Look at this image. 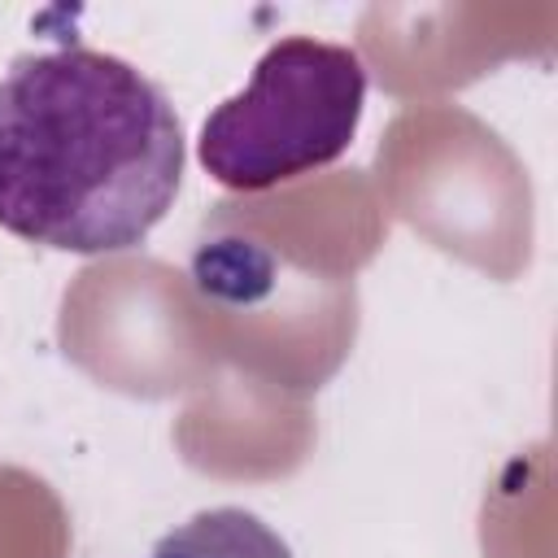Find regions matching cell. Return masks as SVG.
<instances>
[{
  "label": "cell",
  "mask_w": 558,
  "mask_h": 558,
  "mask_svg": "<svg viewBox=\"0 0 558 558\" xmlns=\"http://www.w3.org/2000/svg\"><path fill=\"white\" fill-rule=\"evenodd\" d=\"M183 126L131 61L65 44L0 78V227L57 253H122L174 205Z\"/></svg>",
  "instance_id": "obj_1"
},
{
  "label": "cell",
  "mask_w": 558,
  "mask_h": 558,
  "mask_svg": "<svg viewBox=\"0 0 558 558\" xmlns=\"http://www.w3.org/2000/svg\"><path fill=\"white\" fill-rule=\"evenodd\" d=\"M366 65L353 48L288 35L262 52L253 78L227 96L196 140L209 179L231 192H262L331 166L357 135Z\"/></svg>",
  "instance_id": "obj_2"
},
{
  "label": "cell",
  "mask_w": 558,
  "mask_h": 558,
  "mask_svg": "<svg viewBox=\"0 0 558 558\" xmlns=\"http://www.w3.org/2000/svg\"><path fill=\"white\" fill-rule=\"evenodd\" d=\"M148 558H292L288 541L244 506H209L170 527Z\"/></svg>",
  "instance_id": "obj_3"
}]
</instances>
